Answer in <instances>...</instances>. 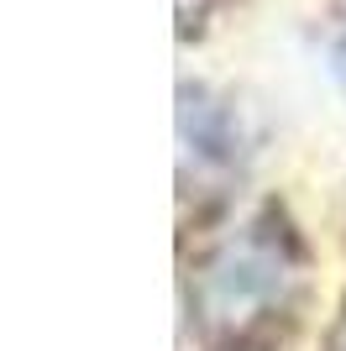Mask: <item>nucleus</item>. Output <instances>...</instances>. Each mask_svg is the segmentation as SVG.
Segmentation results:
<instances>
[{"mask_svg": "<svg viewBox=\"0 0 346 351\" xmlns=\"http://www.w3.org/2000/svg\"><path fill=\"white\" fill-rule=\"evenodd\" d=\"M331 351H346V325L336 330V346H331Z\"/></svg>", "mask_w": 346, "mask_h": 351, "instance_id": "1", "label": "nucleus"}]
</instances>
